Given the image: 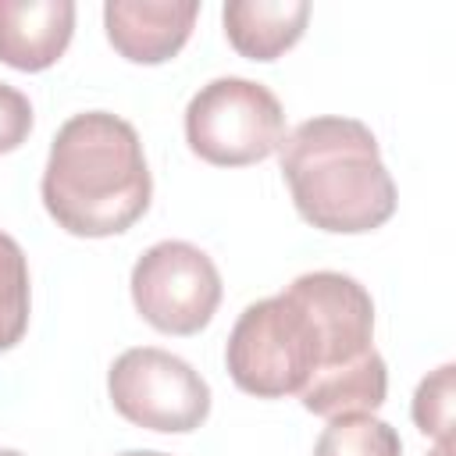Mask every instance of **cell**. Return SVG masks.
I'll use <instances>...</instances> for the list:
<instances>
[{"label":"cell","instance_id":"1","mask_svg":"<svg viewBox=\"0 0 456 456\" xmlns=\"http://www.w3.org/2000/svg\"><path fill=\"white\" fill-rule=\"evenodd\" d=\"M39 189L46 214L68 235L107 239L128 232L153 196L139 132L110 110L68 118L50 142Z\"/></svg>","mask_w":456,"mask_h":456},{"label":"cell","instance_id":"2","mask_svg":"<svg viewBox=\"0 0 456 456\" xmlns=\"http://www.w3.org/2000/svg\"><path fill=\"white\" fill-rule=\"evenodd\" d=\"M299 217L321 232L363 235L395 214V182L374 132L342 114L299 121L278 146Z\"/></svg>","mask_w":456,"mask_h":456},{"label":"cell","instance_id":"3","mask_svg":"<svg viewBox=\"0 0 456 456\" xmlns=\"http://www.w3.org/2000/svg\"><path fill=\"white\" fill-rule=\"evenodd\" d=\"M289 292L310 314L321 346V363L299 392V403L324 420L374 413L388 395V370L374 349L370 292L342 271L299 274Z\"/></svg>","mask_w":456,"mask_h":456},{"label":"cell","instance_id":"4","mask_svg":"<svg viewBox=\"0 0 456 456\" xmlns=\"http://www.w3.org/2000/svg\"><path fill=\"white\" fill-rule=\"evenodd\" d=\"M317 363V328L289 289L249 303L232 324L224 346V367L232 381L256 399L299 395Z\"/></svg>","mask_w":456,"mask_h":456},{"label":"cell","instance_id":"5","mask_svg":"<svg viewBox=\"0 0 456 456\" xmlns=\"http://www.w3.org/2000/svg\"><path fill=\"white\" fill-rule=\"evenodd\" d=\"M285 139L278 96L253 78H214L185 107V142L214 167H246L271 157Z\"/></svg>","mask_w":456,"mask_h":456},{"label":"cell","instance_id":"6","mask_svg":"<svg viewBox=\"0 0 456 456\" xmlns=\"http://www.w3.org/2000/svg\"><path fill=\"white\" fill-rule=\"evenodd\" d=\"M107 392L114 410L146 431L185 435L210 413V388L200 370L157 346L125 349L107 370Z\"/></svg>","mask_w":456,"mask_h":456},{"label":"cell","instance_id":"7","mask_svg":"<svg viewBox=\"0 0 456 456\" xmlns=\"http://www.w3.org/2000/svg\"><path fill=\"white\" fill-rule=\"evenodd\" d=\"M132 303L139 317L164 335H196L221 306V274L214 260L182 239L150 246L132 267Z\"/></svg>","mask_w":456,"mask_h":456},{"label":"cell","instance_id":"8","mask_svg":"<svg viewBox=\"0 0 456 456\" xmlns=\"http://www.w3.org/2000/svg\"><path fill=\"white\" fill-rule=\"evenodd\" d=\"M200 0H107L103 28L110 46L132 64H164L192 36Z\"/></svg>","mask_w":456,"mask_h":456},{"label":"cell","instance_id":"9","mask_svg":"<svg viewBox=\"0 0 456 456\" xmlns=\"http://www.w3.org/2000/svg\"><path fill=\"white\" fill-rule=\"evenodd\" d=\"M75 32L71 0H0V61L18 71H46Z\"/></svg>","mask_w":456,"mask_h":456},{"label":"cell","instance_id":"10","mask_svg":"<svg viewBox=\"0 0 456 456\" xmlns=\"http://www.w3.org/2000/svg\"><path fill=\"white\" fill-rule=\"evenodd\" d=\"M224 36L249 61H274L292 50L310 21L306 0H232L221 11Z\"/></svg>","mask_w":456,"mask_h":456},{"label":"cell","instance_id":"11","mask_svg":"<svg viewBox=\"0 0 456 456\" xmlns=\"http://www.w3.org/2000/svg\"><path fill=\"white\" fill-rule=\"evenodd\" d=\"M314 456H403V442L392 424L370 413H346L328 420Z\"/></svg>","mask_w":456,"mask_h":456},{"label":"cell","instance_id":"12","mask_svg":"<svg viewBox=\"0 0 456 456\" xmlns=\"http://www.w3.org/2000/svg\"><path fill=\"white\" fill-rule=\"evenodd\" d=\"M28 328V260L21 246L0 232V353L18 346Z\"/></svg>","mask_w":456,"mask_h":456},{"label":"cell","instance_id":"13","mask_svg":"<svg viewBox=\"0 0 456 456\" xmlns=\"http://www.w3.org/2000/svg\"><path fill=\"white\" fill-rule=\"evenodd\" d=\"M452 374H456L452 363H442L438 370H431V374L417 385L413 406H410V410H413V424H417L424 435L438 438V442H452V395H456Z\"/></svg>","mask_w":456,"mask_h":456},{"label":"cell","instance_id":"14","mask_svg":"<svg viewBox=\"0 0 456 456\" xmlns=\"http://www.w3.org/2000/svg\"><path fill=\"white\" fill-rule=\"evenodd\" d=\"M32 132V103L21 89L0 82V153L18 150Z\"/></svg>","mask_w":456,"mask_h":456},{"label":"cell","instance_id":"15","mask_svg":"<svg viewBox=\"0 0 456 456\" xmlns=\"http://www.w3.org/2000/svg\"><path fill=\"white\" fill-rule=\"evenodd\" d=\"M121 456H167V452H153V449H128Z\"/></svg>","mask_w":456,"mask_h":456},{"label":"cell","instance_id":"16","mask_svg":"<svg viewBox=\"0 0 456 456\" xmlns=\"http://www.w3.org/2000/svg\"><path fill=\"white\" fill-rule=\"evenodd\" d=\"M431 456H452V442H438V449Z\"/></svg>","mask_w":456,"mask_h":456},{"label":"cell","instance_id":"17","mask_svg":"<svg viewBox=\"0 0 456 456\" xmlns=\"http://www.w3.org/2000/svg\"><path fill=\"white\" fill-rule=\"evenodd\" d=\"M0 456H21V452H14V449H0Z\"/></svg>","mask_w":456,"mask_h":456}]
</instances>
